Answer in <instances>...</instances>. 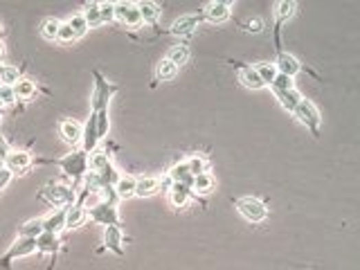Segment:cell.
<instances>
[{"instance_id": "obj_1", "label": "cell", "mask_w": 360, "mask_h": 270, "mask_svg": "<svg viewBox=\"0 0 360 270\" xmlns=\"http://www.w3.org/2000/svg\"><path fill=\"white\" fill-rule=\"evenodd\" d=\"M93 79H95V88H93V100H90V104H93L90 115L95 117L97 137H100V142H104L106 137H109V131H111L109 106H111V100L115 97V93L120 90V86L106 79L97 68H93Z\"/></svg>"}, {"instance_id": "obj_2", "label": "cell", "mask_w": 360, "mask_h": 270, "mask_svg": "<svg viewBox=\"0 0 360 270\" xmlns=\"http://www.w3.org/2000/svg\"><path fill=\"white\" fill-rule=\"evenodd\" d=\"M34 167H59L65 178H70L72 187L77 190L79 183H84L88 174V153L84 149H72L61 158H34Z\"/></svg>"}, {"instance_id": "obj_3", "label": "cell", "mask_w": 360, "mask_h": 270, "mask_svg": "<svg viewBox=\"0 0 360 270\" xmlns=\"http://www.w3.org/2000/svg\"><path fill=\"white\" fill-rule=\"evenodd\" d=\"M38 199L45 201L47 205L59 210V207H70L77 203V190L72 185L59 183V180H50L43 190L38 192Z\"/></svg>"}, {"instance_id": "obj_4", "label": "cell", "mask_w": 360, "mask_h": 270, "mask_svg": "<svg viewBox=\"0 0 360 270\" xmlns=\"http://www.w3.org/2000/svg\"><path fill=\"white\" fill-rule=\"evenodd\" d=\"M234 210L239 212V214L248 221V223L252 225H259L264 223V221L268 218V207L264 201L255 199V196H241V199H234L232 201Z\"/></svg>"}, {"instance_id": "obj_5", "label": "cell", "mask_w": 360, "mask_h": 270, "mask_svg": "<svg viewBox=\"0 0 360 270\" xmlns=\"http://www.w3.org/2000/svg\"><path fill=\"white\" fill-rule=\"evenodd\" d=\"M293 117H297V122L302 126H306V131L313 137H320V126H322V115L320 111H317V106L311 102V100H302L297 104L295 113H293Z\"/></svg>"}, {"instance_id": "obj_6", "label": "cell", "mask_w": 360, "mask_h": 270, "mask_svg": "<svg viewBox=\"0 0 360 270\" xmlns=\"http://www.w3.org/2000/svg\"><path fill=\"white\" fill-rule=\"evenodd\" d=\"M86 212H88V218L97 225H104V227L120 225L122 227L117 205H111V203H106V201H97L93 205H86Z\"/></svg>"}, {"instance_id": "obj_7", "label": "cell", "mask_w": 360, "mask_h": 270, "mask_svg": "<svg viewBox=\"0 0 360 270\" xmlns=\"http://www.w3.org/2000/svg\"><path fill=\"white\" fill-rule=\"evenodd\" d=\"M34 252H36V239H25V236H19V239L10 245V250L0 257V270H10L14 261L34 255Z\"/></svg>"}, {"instance_id": "obj_8", "label": "cell", "mask_w": 360, "mask_h": 270, "mask_svg": "<svg viewBox=\"0 0 360 270\" xmlns=\"http://www.w3.org/2000/svg\"><path fill=\"white\" fill-rule=\"evenodd\" d=\"M297 10V3L295 0H280V3H275V10H273V16H275V50L282 52V27L293 19V14Z\"/></svg>"}, {"instance_id": "obj_9", "label": "cell", "mask_w": 360, "mask_h": 270, "mask_svg": "<svg viewBox=\"0 0 360 270\" xmlns=\"http://www.w3.org/2000/svg\"><path fill=\"white\" fill-rule=\"evenodd\" d=\"M203 23H205V19H203V12L183 14V16H178L174 23H171L169 34H174L178 38H187V36H192L194 32L203 25Z\"/></svg>"}, {"instance_id": "obj_10", "label": "cell", "mask_w": 360, "mask_h": 270, "mask_svg": "<svg viewBox=\"0 0 360 270\" xmlns=\"http://www.w3.org/2000/svg\"><path fill=\"white\" fill-rule=\"evenodd\" d=\"M115 21L120 23V25L131 27V30H140L144 25L142 16H140V12H137V5L126 3V0L115 3Z\"/></svg>"}, {"instance_id": "obj_11", "label": "cell", "mask_w": 360, "mask_h": 270, "mask_svg": "<svg viewBox=\"0 0 360 270\" xmlns=\"http://www.w3.org/2000/svg\"><path fill=\"white\" fill-rule=\"evenodd\" d=\"M34 167V155L25 149H12L5 158V169H10L12 174H27V171Z\"/></svg>"}, {"instance_id": "obj_12", "label": "cell", "mask_w": 360, "mask_h": 270, "mask_svg": "<svg viewBox=\"0 0 360 270\" xmlns=\"http://www.w3.org/2000/svg\"><path fill=\"white\" fill-rule=\"evenodd\" d=\"M203 19L214 23V25H221V23H227L232 16V3L230 0H212L205 7H203Z\"/></svg>"}, {"instance_id": "obj_13", "label": "cell", "mask_w": 360, "mask_h": 270, "mask_svg": "<svg viewBox=\"0 0 360 270\" xmlns=\"http://www.w3.org/2000/svg\"><path fill=\"white\" fill-rule=\"evenodd\" d=\"M273 63H275L277 72H280V75H284V77H289V79H295L300 72L304 70V65L300 63L297 56L291 54V52H286V50L277 52V59Z\"/></svg>"}, {"instance_id": "obj_14", "label": "cell", "mask_w": 360, "mask_h": 270, "mask_svg": "<svg viewBox=\"0 0 360 270\" xmlns=\"http://www.w3.org/2000/svg\"><path fill=\"white\" fill-rule=\"evenodd\" d=\"M104 248L113 252L117 257H124L126 250H124V230L120 225H109L104 227Z\"/></svg>"}, {"instance_id": "obj_15", "label": "cell", "mask_w": 360, "mask_h": 270, "mask_svg": "<svg viewBox=\"0 0 360 270\" xmlns=\"http://www.w3.org/2000/svg\"><path fill=\"white\" fill-rule=\"evenodd\" d=\"M59 135L65 144H70L77 149V146L81 144V135H84V126L75 120H61L59 122Z\"/></svg>"}, {"instance_id": "obj_16", "label": "cell", "mask_w": 360, "mask_h": 270, "mask_svg": "<svg viewBox=\"0 0 360 270\" xmlns=\"http://www.w3.org/2000/svg\"><path fill=\"white\" fill-rule=\"evenodd\" d=\"M234 68H236V75H239V81L241 86H245L248 90H261L264 84H261V79L257 75L255 65H248V63H241V61H232Z\"/></svg>"}, {"instance_id": "obj_17", "label": "cell", "mask_w": 360, "mask_h": 270, "mask_svg": "<svg viewBox=\"0 0 360 270\" xmlns=\"http://www.w3.org/2000/svg\"><path fill=\"white\" fill-rule=\"evenodd\" d=\"M167 194H169V203L174 207H178V210L185 207L190 201H203V199H199V196L192 192V187H187V185H174V183H171Z\"/></svg>"}, {"instance_id": "obj_18", "label": "cell", "mask_w": 360, "mask_h": 270, "mask_svg": "<svg viewBox=\"0 0 360 270\" xmlns=\"http://www.w3.org/2000/svg\"><path fill=\"white\" fill-rule=\"evenodd\" d=\"M59 250H61L59 234L43 232L41 236H36V252H41V255H50L52 257V264H54L56 255H59Z\"/></svg>"}, {"instance_id": "obj_19", "label": "cell", "mask_w": 360, "mask_h": 270, "mask_svg": "<svg viewBox=\"0 0 360 270\" xmlns=\"http://www.w3.org/2000/svg\"><path fill=\"white\" fill-rule=\"evenodd\" d=\"M43 221V232H52V234H59L65 230V207L59 210H52L50 214L41 216Z\"/></svg>"}, {"instance_id": "obj_20", "label": "cell", "mask_w": 360, "mask_h": 270, "mask_svg": "<svg viewBox=\"0 0 360 270\" xmlns=\"http://www.w3.org/2000/svg\"><path fill=\"white\" fill-rule=\"evenodd\" d=\"M214 190H216V178L212 176L210 171L194 176V180H192V192L199 196V199H203V196H210Z\"/></svg>"}, {"instance_id": "obj_21", "label": "cell", "mask_w": 360, "mask_h": 270, "mask_svg": "<svg viewBox=\"0 0 360 270\" xmlns=\"http://www.w3.org/2000/svg\"><path fill=\"white\" fill-rule=\"evenodd\" d=\"M160 192V178L153 176H142L135 180V196L137 199H149V196Z\"/></svg>"}, {"instance_id": "obj_22", "label": "cell", "mask_w": 360, "mask_h": 270, "mask_svg": "<svg viewBox=\"0 0 360 270\" xmlns=\"http://www.w3.org/2000/svg\"><path fill=\"white\" fill-rule=\"evenodd\" d=\"M135 5H137V12L142 16L144 25H155V23H158L160 14H162L158 3H153V0H140V3H135Z\"/></svg>"}, {"instance_id": "obj_23", "label": "cell", "mask_w": 360, "mask_h": 270, "mask_svg": "<svg viewBox=\"0 0 360 270\" xmlns=\"http://www.w3.org/2000/svg\"><path fill=\"white\" fill-rule=\"evenodd\" d=\"M167 178L174 185H187V187H192V180H194V176L190 174V169H187V165H185V160L171 165V169L167 171Z\"/></svg>"}, {"instance_id": "obj_24", "label": "cell", "mask_w": 360, "mask_h": 270, "mask_svg": "<svg viewBox=\"0 0 360 270\" xmlns=\"http://www.w3.org/2000/svg\"><path fill=\"white\" fill-rule=\"evenodd\" d=\"M190 56H192V52H190V45L180 41V43H176V45H171V47H169V52H167L165 59H167V61H171V63H174L176 68L180 70V65H185L187 61H190Z\"/></svg>"}, {"instance_id": "obj_25", "label": "cell", "mask_w": 360, "mask_h": 270, "mask_svg": "<svg viewBox=\"0 0 360 270\" xmlns=\"http://www.w3.org/2000/svg\"><path fill=\"white\" fill-rule=\"evenodd\" d=\"M14 93H16V100H21V102H32V100L36 97V93H38L36 81H32V79H27V77L19 79V84L14 86Z\"/></svg>"}, {"instance_id": "obj_26", "label": "cell", "mask_w": 360, "mask_h": 270, "mask_svg": "<svg viewBox=\"0 0 360 270\" xmlns=\"http://www.w3.org/2000/svg\"><path fill=\"white\" fill-rule=\"evenodd\" d=\"M277 97V102L282 104V109L286 111V113H295V109H297V104L304 100V95L300 93L297 88H293V90H286V93H282V95H275Z\"/></svg>"}, {"instance_id": "obj_27", "label": "cell", "mask_w": 360, "mask_h": 270, "mask_svg": "<svg viewBox=\"0 0 360 270\" xmlns=\"http://www.w3.org/2000/svg\"><path fill=\"white\" fill-rule=\"evenodd\" d=\"M19 79H23V70L19 65L0 63V86H16Z\"/></svg>"}, {"instance_id": "obj_28", "label": "cell", "mask_w": 360, "mask_h": 270, "mask_svg": "<svg viewBox=\"0 0 360 270\" xmlns=\"http://www.w3.org/2000/svg\"><path fill=\"white\" fill-rule=\"evenodd\" d=\"M178 75V68L171 61L167 59H160L155 63V70H153V81L155 84H160V81H171Z\"/></svg>"}, {"instance_id": "obj_29", "label": "cell", "mask_w": 360, "mask_h": 270, "mask_svg": "<svg viewBox=\"0 0 360 270\" xmlns=\"http://www.w3.org/2000/svg\"><path fill=\"white\" fill-rule=\"evenodd\" d=\"M135 176H120V180L115 183V194L120 201H128L135 196Z\"/></svg>"}, {"instance_id": "obj_30", "label": "cell", "mask_w": 360, "mask_h": 270, "mask_svg": "<svg viewBox=\"0 0 360 270\" xmlns=\"http://www.w3.org/2000/svg\"><path fill=\"white\" fill-rule=\"evenodd\" d=\"M111 153L104 151V149H97L88 155V171H93V174H97V171H102L106 165H111Z\"/></svg>"}, {"instance_id": "obj_31", "label": "cell", "mask_w": 360, "mask_h": 270, "mask_svg": "<svg viewBox=\"0 0 360 270\" xmlns=\"http://www.w3.org/2000/svg\"><path fill=\"white\" fill-rule=\"evenodd\" d=\"M255 70H257V75L261 79V84H264V88H270V84L275 81V77L280 75L273 61H261V63L255 65Z\"/></svg>"}, {"instance_id": "obj_32", "label": "cell", "mask_w": 360, "mask_h": 270, "mask_svg": "<svg viewBox=\"0 0 360 270\" xmlns=\"http://www.w3.org/2000/svg\"><path fill=\"white\" fill-rule=\"evenodd\" d=\"M185 165H187V169H190L192 176H199V174H205L207 171L210 160L203 153H194V155H190V158H185Z\"/></svg>"}, {"instance_id": "obj_33", "label": "cell", "mask_w": 360, "mask_h": 270, "mask_svg": "<svg viewBox=\"0 0 360 270\" xmlns=\"http://www.w3.org/2000/svg\"><path fill=\"white\" fill-rule=\"evenodd\" d=\"M59 25H61V21L59 19H54V16H47V19L41 21V36H43L45 41H56V34H59Z\"/></svg>"}, {"instance_id": "obj_34", "label": "cell", "mask_w": 360, "mask_h": 270, "mask_svg": "<svg viewBox=\"0 0 360 270\" xmlns=\"http://www.w3.org/2000/svg\"><path fill=\"white\" fill-rule=\"evenodd\" d=\"M84 19L88 23V30H95V27H100L102 25V16H100V3H86L84 5Z\"/></svg>"}, {"instance_id": "obj_35", "label": "cell", "mask_w": 360, "mask_h": 270, "mask_svg": "<svg viewBox=\"0 0 360 270\" xmlns=\"http://www.w3.org/2000/svg\"><path fill=\"white\" fill-rule=\"evenodd\" d=\"M120 171H117V167L115 165H113V162H111V165H106L102 171H97V178H100V185L102 187H115V183H117V180H120ZM102 192V190H100Z\"/></svg>"}, {"instance_id": "obj_36", "label": "cell", "mask_w": 360, "mask_h": 270, "mask_svg": "<svg viewBox=\"0 0 360 270\" xmlns=\"http://www.w3.org/2000/svg\"><path fill=\"white\" fill-rule=\"evenodd\" d=\"M41 234H43V221H41V216L23 223L21 230H19V236H25V239H36V236H41Z\"/></svg>"}, {"instance_id": "obj_37", "label": "cell", "mask_w": 360, "mask_h": 270, "mask_svg": "<svg viewBox=\"0 0 360 270\" xmlns=\"http://www.w3.org/2000/svg\"><path fill=\"white\" fill-rule=\"evenodd\" d=\"M65 23H68L70 30L75 32L77 38H81V36L88 34V23H86V19H84V14H72Z\"/></svg>"}, {"instance_id": "obj_38", "label": "cell", "mask_w": 360, "mask_h": 270, "mask_svg": "<svg viewBox=\"0 0 360 270\" xmlns=\"http://www.w3.org/2000/svg\"><path fill=\"white\" fill-rule=\"evenodd\" d=\"M293 88H295V81L284 77V75H277L273 84H270V90H273L275 95H282V93H286V90H293Z\"/></svg>"}, {"instance_id": "obj_39", "label": "cell", "mask_w": 360, "mask_h": 270, "mask_svg": "<svg viewBox=\"0 0 360 270\" xmlns=\"http://www.w3.org/2000/svg\"><path fill=\"white\" fill-rule=\"evenodd\" d=\"M100 16H102V25L115 21V3H100Z\"/></svg>"}, {"instance_id": "obj_40", "label": "cell", "mask_w": 360, "mask_h": 270, "mask_svg": "<svg viewBox=\"0 0 360 270\" xmlns=\"http://www.w3.org/2000/svg\"><path fill=\"white\" fill-rule=\"evenodd\" d=\"M56 41H59V43H75V41H77L75 32L70 30L68 23H63V21H61V25H59V34H56Z\"/></svg>"}, {"instance_id": "obj_41", "label": "cell", "mask_w": 360, "mask_h": 270, "mask_svg": "<svg viewBox=\"0 0 360 270\" xmlns=\"http://www.w3.org/2000/svg\"><path fill=\"white\" fill-rule=\"evenodd\" d=\"M239 27L243 32H248V34H261V32H264V23H261L259 19H252V21L239 23Z\"/></svg>"}, {"instance_id": "obj_42", "label": "cell", "mask_w": 360, "mask_h": 270, "mask_svg": "<svg viewBox=\"0 0 360 270\" xmlns=\"http://www.w3.org/2000/svg\"><path fill=\"white\" fill-rule=\"evenodd\" d=\"M0 102H3V106H12L19 102L16 100L14 86H0Z\"/></svg>"}, {"instance_id": "obj_43", "label": "cell", "mask_w": 360, "mask_h": 270, "mask_svg": "<svg viewBox=\"0 0 360 270\" xmlns=\"http://www.w3.org/2000/svg\"><path fill=\"white\" fill-rule=\"evenodd\" d=\"M12 178H14V174H12L10 169H3V171H0V192H3L5 187L12 183Z\"/></svg>"}, {"instance_id": "obj_44", "label": "cell", "mask_w": 360, "mask_h": 270, "mask_svg": "<svg viewBox=\"0 0 360 270\" xmlns=\"http://www.w3.org/2000/svg\"><path fill=\"white\" fill-rule=\"evenodd\" d=\"M3 59H5V43L0 41V63H3Z\"/></svg>"}, {"instance_id": "obj_45", "label": "cell", "mask_w": 360, "mask_h": 270, "mask_svg": "<svg viewBox=\"0 0 360 270\" xmlns=\"http://www.w3.org/2000/svg\"><path fill=\"white\" fill-rule=\"evenodd\" d=\"M3 169H5V162H3V160H0V171H3Z\"/></svg>"}, {"instance_id": "obj_46", "label": "cell", "mask_w": 360, "mask_h": 270, "mask_svg": "<svg viewBox=\"0 0 360 270\" xmlns=\"http://www.w3.org/2000/svg\"><path fill=\"white\" fill-rule=\"evenodd\" d=\"M0 41H3V25H0Z\"/></svg>"}, {"instance_id": "obj_47", "label": "cell", "mask_w": 360, "mask_h": 270, "mask_svg": "<svg viewBox=\"0 0 360 270\" xmlns=\"http://www.w3.org/2000/svg\"><path fill=\"white\" fill-rule=\"evenodd\" d=\"M3 109H5V106H3V102H0V113H3Z\"/></svg>"}, {"instance_id": "obj_48", "label": "cell", "mask_w": 360, "mask_h": 270, "mask_svg": "<svg viewBox=\"0 0 360 270\" xmlns=\"http://www.w3.org/2000/svg\"><path fill=\"white\" fill-rule=\"evenodd\" d=\"M0 133H3V131H0Z\"/></svg>"}]
</instances>
